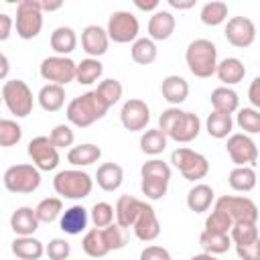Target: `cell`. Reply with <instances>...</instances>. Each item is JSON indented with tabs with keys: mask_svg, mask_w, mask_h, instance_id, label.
<instances>
[{
	"mask_svg": "<svg viewBox=\"0 0 260 260\" xmlns=\"http://www.w3.org/2000/svg\"><path fill=\"white\" fill-rule=\"evenodd\" d=\"M89 217H91V221H93L95 228L104 230V228H108V225L114 223L116 209H114L110 203H106V201H98V203L91 207V215H89Z\"/></svg>",
	"mask_w": 260,
	"mask_h": 260,
	"instance_id": "41",
	"label": "cell"
},
{
	"mask_svg": "<svg viewBox=\"0 0 260 260\" xmlns=\"http://www.w3.org/2000/svg\"><path fill=\"white\" fill-rule=\"evenodd\" d=\"M130 55L132 59L138 63V65H150L154 63L156 59V45L152 39L148 37H142V39H136L130 47Z\"/></svg>",
	"mask_w": 260,
	"mask_h": 260,
	"instance_id": "34",
	"label": "cell"
},
{
	"mask_svg": "<svg viewBox=\"0 0 260 260\" xmlns=\"http://www.w3.org/2000/svg\"><path fill=\"white\" fill-rule=\"evenodd\" d=\"M181 114H183V110H179V108H169V110H165L162 114H160V118H158V130H162L167 136H169V132L173 130V126L177 124V120L181 118Z\"/></svg>",
	"mask_w": 260,
	"mask_h": 260,
	"instance_id": "51",
	"label": "cell"
},
{
	"mask_svg": "<svg viewBox=\"0 0 260 260\" xmlns=\"http://www.w3.org/2000/svg\"><path fill=\"white\" fill-rule=\"evenodd\" d=\"M6 73H8V57L2 55V71H0V77L6 79Z\"/></svg>",
	"mask_w": 260,
	"mask_h": 260,
	"instance_id": "60",
	"label": "cell"
},
{
	"mask_svg": "<svg viewBox=\"0 0 260 260\" xmlns=\"http://www.w3.org/2000/svg\"><path fill=\"white\" fill-rule=\"evenodd\" d=\"M2 100L10 114L26 118L32 112V91L22 79H8L2 85Z\"/></svg>",
	"mask_w": 260,
	"mask_h": 260,
	"instance_id": "4",
	"label": "cell"
},
{
	"mask_svg": "<svg viewBox=\"0 0 260 260\" xmlns=\"http://www.w3.org/2000/svg\"><path fill=\"white\" fill-rule=\"evenodd\" d=\"M81 248L91 258H104L108 252H112L106 238H104V230H100V228H93V230L85 232V236L81 240Z\"/></svg>",
	"mask_w": 260,
	"mask_h": 260,
	"instance_id": "30",
	"label": "cell"
},
{
	"mask_svg": "<svg viewBox=\"0 0 260 260\" xmlns=\"http://www.w3.org/2000/svg\"><path fill=\"white\" fill-rule=\"evenodd\" d=\"M211 106H213V112H221V114H234L240 106V98L238 93L232 89V87H215L211 91Z\"/></svg>",
	"mask_w": 260,
	"mask_h": 260,
	"instance_id": "27",
	"label": "cell"
},
{
	"mask_svg": "<svg viewBox=\"0 0 260 260\" xmlns=\"http://www.w3.org/2000/svg\"><path fill=\"white\" fill-rule=\"evenodd\" d=\"M35 209H37V215H39V221L41 223H51V221H55L61 215L63 201H61V197H47Z\"/></svg>",
	"mask_w": 260,
	"mask_h": 260,
	"instance_id": "39",
	"label": "cell"
},
{
	"mask_svg": "<svg viewBox=\"0 0 260 260\" xmlns=\"http://www.w3.org/2000/svg\"><path fill=\"white\" fill-rule=\"evenodd\" d=\"M53 189L57 195L65 199H83L91 193L93 189V179L77 169H67L55 175L53 179Z\"/></svg>",
	"mask_w": 260,
	"mask_h": 260,
	"instance_id": "3",
	"label": "cell"
},
{
	"mask_svg": "<svg viewBox=\"0 0 260 260\" xmlns=\"http://www.w3.org/2000/svg\"><path fill=\"white\" fill-rule=\"evenodd\" d=\"M39 215H37V209L32 207H18L14 209V213L10 215V228L16 236H32L37 230H39Z\"/></svg>",
	"mask_w": 260,
	"mask_h": 260,
	"instance_id": "19",
	"label": "cell"
},
{
	"mask_svg": "<svg viewBox=\"0 0 260 260\" xmlns=\"http://www.w3.org/2000/svg\"><path fill=\"white\" fill-rule=\"evenodd\" d=\"M87 221H89V215H87V209L81 207V205H71L69 209H65L61 213V221H59V228L69 234V236H77L81 234L85 228H87Z\"/></svg>",
	"mask_w": 260,
	"mask_h": 260,
	"instance_id": "20",
	"label": "cell"
},
{
	"mask_svg": "<svg viewBox=\"0 0 260 260\" xmlns=\"http://www.w3.org/2000/svg\"><path fill=\"white\" fill-rule=\"evenodd\" d=\"M108 43H110L108 30H104V28L98 26V24H89V26H85L83 32H81V47H83V51H85L89 57H93V59H98L100 55H104V53L108 51Z\"/></svg>",
	"mask_w": 260,
	"mask_h": 260,
	"instance_id": "15",
	"label": "cell"
},
{
	"mask_svg": "<svg viewBox=\"0 0 260 260\" xmlns=\"http://www.w3.org/2000/svg\"><path fill=\"white\" fill-rule=\"evenodd\" d=\"M236 252H238L240 260H260V240H256L252 244L236 246Z\"/></svg>",
	"mask_w": 260,
	"mask_h": 260,
	"instance_id": "52",
	"label": "cell"
},
{
	"mask_svg": "<svg viewBox=\"0 0 260 260\" xmlns=\"http://www.w3.org/2000/svg\"><path fill=\"white\" fill-rule=\"evenodd\" d=\"M171 260H173V258H171Z\"/></svg>",
	"mask_w": 260,
	"mask_h": 260,
	"instance_id": "61",
	"label": "cell"
},
{
	"mask_svg": "<svg viewBox=\"0 0 260 260\" xmlns=\"http://www.w3.org/2000/svg\"><path fill=\"white\" fill-rule=\"evenodd\" d=\"M134 6H136V8H140V10H146V12H148V10H154V12H156V10H158V0H148V2L136 0V2H134Z\"/></svg>",
	"mask_w": 260,
	"mask_h": 260,
	"instance_id": "56",
	"label": "cell"
},
{
	"mask_svg": "<svg viewBox=\"0 0 260 260\" xmlns=\"http://www.w3.org/2000/svg\"><path fill=\"white\" fill-rule=\"evenodd\" d=\"M16 35L24 41H30L39 37L43 28V10L39 6V0H20L16 4Z\"/></svg>",
	"mask_w": 260,
	"mask_h": 260,
	"instance_id": "5",
	"label": "cell"
},
{
	"mask_svg": "<svg viewBox=\"0 0 260 260\" xmlns=\"http://www.w3.org/2000/svg\"><path fill=\"white\" fill-rule=\"evenodd\" d=\"M238 126L244 130V134H260V110L242 108L238 112Z\"/></svg>",
	"mask_w": 260,
	"mask_h": 260,
	"instance_id": "42",
	"label": "cell"
},
{
	"mask_svg": "<svg viewBox=\"0 0 260 260\" xmlns=\"http://www.w3.org/2000/svg\"><path fill=\"white\" fill-rule=\"evenodd\" d=\"M140 177H148V179H165V181H171V167L158 158H152V160H146L142 167H140Z\"/></svg>",
	"mask_w": 260,
	"mask_h": 260,
	"instance_id": "46",
	"label": "cell"
},
{
	"mask_svg": "<svg viewBox=\"0 0 260 260\" xmlns=\"http://www.w3.org/2000/svg\"><path fill=\"white\" fill-rule=\"evenodd\" d=\"M22 138V128L14 120H0V144L2 146H14Z\"/></svg>",
	"mask_w": 260,
	"mask_h": 260,
	"instance_id": "45",
	"label": "cell"
},
{
	"mask_svg": "<svg viewBox=\"0 0 260 260\" xmlns=\"http://www.w3.org/2000/svg\"><path fill=\"white\" fill-rule=\"evenodd\" d=\"M142 207H144V201H140L132 195H120L116 201V207H114L116 209V223L130 230L134 225V221L138 219Z\"/></svg>",
	"mask_w": 260,
	"mask_h": 260,
	"instance_id": "17",
	"label": "cell"
},
{
	"mask_svg": "<svg viewBox=\"0 0 260 260\" xmlns=\"http://www.w3.org/2000/svg\"><path fill=\"white\" fill-rule=\"evenodd\" d=\"M140 260H171V254L162 246H146L140 252Z\"/></svg>",
	"mask_w": 260,
	"mask_h": 260,
	"instance_id": "53",
	"label": "cell"
},
{
	"mask_svg": "<svg viewBox=\"0 0 260 260\" xmlns=\"http://www.w3.org/2000/svg\"><path fill=\"white\" fill-rule=\"evenodd\" d=\"M213 189L205 183H197L195 187L189 189L187 193V207L195 213H203L211 207V201H213Z\"/></svg>",
	"mask_w": 260,
	"mask_h": 260,
	"instance_id": "28",
	"label": "cell"
},
{
	"mask_svg": "<svg viewBox=\"0 0 260 260\" xmlns=\"http://www.w3.org/2000/svg\"><path fill=\"white\" fill-rule=\"evenodd\" d=\"M12 254L20 260H39L45 254V246L32 236H18L12 242Z\"/></svg>",
	"mask_w": 260,
	"mask_h": 260,
	"instance_id": "26",
	"label": "cell"
},
{
	"mask_svg": "<svg viewBox=\"0 0 260 260\" xmlns=\"http://www.w3.org/2000/svg\"><path fill=\"white\" fill-rule=\"evenodd\" d=\"M228 183L234 191H240V193H248L256 187V173L252 167H236L230 171V177H228Z\"/></svg>",
	"mask_w": 260,
	"mask_h": 260,
	"instance_id": "32",
	"label": "cell"
},
{
	"mask_svg": "<svg viewBox=\"0 0 260 260\" xmlns=\"http://www.w3.org/2000/svg\"><path fill=\"white\" fill-rule=\"evenodd\" d=\"M199 18L207 26H217L228 18V4L221 2V0H211L201 8Z\"/></svg>",
	"mask_w": 260,
	"mask_h": 260,
	"instance_id": "38",
	"label": "cell"
},
{
	"mask_svg": "<svg viewBox=\"0 0 260 260\" xmlns=\"http://www.w3.org/2000/svg\"><path fill=\"white\" fill-rule=\"evenodd\" d=\"M189 260H217L213 254H207V252H203V254H195V256H191Z\"/></svg>",
	"mask_w": 260,
	"mask_h": 260,
	"instance_id": "59",
	"label": "cell"
},
{
	"mask_svg": "<svg viewBox=\"0 0 260 260\" xmlns=\"http://www.w3.org/2000/svg\"><path fill=\"white\" fill-rule=\"evenodd\" d=\"M185 61L195 77L207 79L217 71V49L207 39H195L185 51Z\"/></svg>",
	"mask_w": 260,
	"mask_h": 260,
	"instance_id": "2",
	"label": "cell"
},
{
	"mask_svg": "<svg viewBox=\"0 0 260 260\" xmlns=\"http://www.w3.org/2000/svg\"><path fill=\"white\" fill-rule=\"evenodd\" d=\"M45 254L49 256V260H67L69 254H71V246L63 238H53L45 246Z\"/></svg>",
	"mask_w": 260,
	"mask_h": 260,
	"instance_id": "50",
	"label": "cell"
},
{
	"mask_svg": "<svg viewBox=\"0 0 260 260\" xmlns=\"http://www.w3.org/2000/svg\"><path fill=\"white\" fill-rule=\"evenodd\" d=\"M95 91L100 93V98L112 108L120 98H122V91H124V87H122V83L118 81V79H114V77H110V79H104L98 87H95Z\"/></svg>",
	"mask_w": 260,
	"mask_h": 260,
	"instance_id": "43",
	"label": "cell"
},
{
	"mask_svg": "<svg viewBox=\"0 0 260 260\" xmlns=\"http://www.w3.org/2000/svg\"><path fill=\"white\" fill-rule=\"evenodd\" d=\"M215 75H217L219 81H223L225 87H228V85L240 83V81L244 79V75H246V67H244V63H242L238 57H225L223 61L217 63V71H215Z\"/></svg>",
	"mask_w": 260,
	"mask_h": 260,
	"instance_id": "25",
	"label": "cell"
},
{
	"mask_svg": "<svg viewBox=\"0 0 260 260\" xmlns=\"http://www.w3.org/2000/svg\"><path fill=\"white\" fill-rule=\"evenodd\" d=\"M160 93H162V98L169 104H173L177 108L179 104H183L187 100V95H189V83L181 75H167L162 79V83H160Z\"/></svg>",
	"mask_w": 260,
	"mask_h": 260,
	"instance_id": "22",
	"label": "cell"
},
{
	"mask_svg": "<svg viewBox=\"0 0 260 260\" xmlns=\"http://www.w3.org/2000/svg\"><path fill=\"white\" fill-rule=\"evenodd\" d=\"M95 181L104 191H116L124 181V171L116 162H104L95 171Z\"/></svg>",
	"mask_w": 260,
	"mask_h": 260,
	"instance_id": "23",
	"label": "cell"
},
{
	"mask_svg": "<svg viewBox=\"0 0 260 260\" xmlns=\"http://www.w3.org/2000/svg\"><path fill=\"white\" fill-rule=\"evenodd\" d=\"M41 77L49 83H57V85H67L69 81H75L77 75V63L69 57H61V55H53V57H45L41 61Z\"/></svg>",
	"mask_w": 260,
	"mask_h": 260,
	"instance_id": "8",
	"label": "cell"
},
{
	"mask_svg": "<svg viewBox=\"0 0 260 260\" xmlns=\"http://www.w3.org/2000/svg\"><path fill=\"white\" fill-rule=\"evenodd\" d=\"M132 230H134V236H136L138 240H142V242H152V240L158 238V234H160V223H158V217H156L154 209H152L148 203H144V207H142L138 219L134 221Z\"/></svg>",
	"mask_w": 260,
	"mask_h": 260,
	"instance_id": "16",
	"label": "cell"
},
{
	"mask_svg": "<svg viewBox=\"0 0 260 260\" xmlns=\"http://www.w3.org/2000/svg\"><path fill=\"white\" fill-rule=\"evenodd\" d=\"M167 187H169V181H165V179H148V177H142V181H140L142 195H146V199H152V201L165 197Z\"/></svg>",
	"mask_w": 260,
	"mask_h": 260,
	"instance_id": "48",
	"label": "cell"
},
{
	"mask_svg": "<svg viewBox=\"0 0 260 260\" xmlns=\"http://www.w3.org/2000/svg\"><path fill=\"white\" fill-rule=\"evenodd\" d=\"M175 32V16L169 10H156L148 20V37L152 41H167Z\"/></svg>",
	"mask_w": 260,
	"mask_h": 260,
	"instance_id": "21",
	"label": "cell"
},
{
	"mask_svg": "<svg viewBox=\"0 0 260 260\" xmlns=\"http://www.w3.org/2000/svg\"><path fill=\"white\" fill-rule=\"evenodd\" d=\"M167 134L158 128H152V130H144L142 136H140V150L144 154H160L165 148H167Z\"/></svg>",
	"mask_w": 260,
	"mask_h": 260,
	"instance_id": "35",
	"label": "cell"
},
{
	"mask_svg": "<svg viewBox=\"0 0 260 260\" xmlns=\"http://www.w3.org/2000/svg\"><path fill=\"white\" fill-rule=\"evenodd\" d=\"M28 156L39 171H53L59 165V148L51 142L49 136H37L28 142Z\"/></svg>",
	"mask_w": 260,
	"mask_h": 260,
	"instance_id": "11",
	"label": "cell"
},
{
	"mask_svg": "<svg viewBox=\"0 0 260 260\" xmlns=\"http://www.w3.org/2000/svg\"><path fill=\"white\" fill-rule=\"evenodd\" d=\"M102 156V148L95 146V144H79V146H73L69 148L67 152V160L75 167H89L93 162H98Z\"/></svg>",
	"mask_w": 260,
	"mask_h": 260,
	"instance_id": "31",
	"label": "cell"
},
{
	"mask_svg": "<svg viewBox=\"0 0 260 260\" xmlns=\"http://www.w3.org/2000/svg\"><path fill=\"white\" fill-rule=\"evenodd\" d=\"M49 138H51V142H53L57 148H67V146L73 144L75 134H73L71 126H67V124H57V126L51 130Z\"/></svg>",
	"mask_w": 260,
	"mask_h": 260,
	"instance_id": "49",
	"label": "cell"
},
{
	"mask_svg": "<svg viewBox=\"0 0 260 260\" xmlns=\"http://www.w3.org/2000/svg\"><path fill=\"white\" fill-rule=\"evenodd\" d=\"M225 41L238 49H246L256 39V26L248 16H232L225 24Z\"/></svg>",
	"mask_w": 260,
	"mask_h": 260,
	"instance_id": "14",
	"label": "cell"
},
{
	"mask_svg": "<svg viewBox=\"0 0 260 260\" xmlns=\"http://www.w3.org/2000/svg\"><path fill=\"white\" fill-rule=\"evenodd\" d=\"M41 185V173L35 165H14L4 173V187L10 193H32Z\"/></svg>",
	"mask_w": 260,
	"mask_h": 260,
	"instance_id": "7",
	"label": "cell"
},
{
	"mask_svg": "<svg viewBox=\"0 0 260 260\" xmlns=\"http://www.w3.org/2000/svg\"><path fill=\"white\" fill-rule=\"evenodd\" d=\"M248 100H250V104L256 110H260V75L254 77V81L250 83V87H248Z\"/></svg>",
	"mask_w": 260,
	"mask_h": 260,
	"instance_id": "54",
	"label": "cell"
},
{
	"mask_svg": "<svg viewBox=\"0 0 260 260\" xmlns=\"http://www.w3.org/2000/svg\"><path fill=\"white\" fill-rule=\"evenodd\" d=\"M39 6H41V10H43V12H45V10H49V12H51V10H59L63 4H61V2H47V0H39Z\"/></svg>",
	"mask_w": 260,
	"mask_h": 260,
	"instance_id": "58",
	"label": "cell"
},
{
	"mask_svg": "<svg viewBox=\"0 0 260 260\" xmlns=\"http://www.w3.org/2000/svg\"><path fill=\"white\" fill-rule=\"evenodd\" d=\"M232 126H234L232 116L230 114H221V112H211L207 116V122H205L207 134L211 138H225L232 132Z\"/></svg>",
	"mask_w": 260,
	"mask_h": 260,
	"instance_id": "36",
	"label": "cell"
},
{
	"mask_svg": "<svg viewBox=\"0 0 260 260\" xmlns=\"http://www.w3.org/2000/svg\"><path fill=\"white\" fill-rule=\"evenodd\" d=\"M215 209L228 213V217L234 223H244V221H258V207L252 199L248 197H236V195H221L215 201Z\"/></svg>",
	"mask_w": 260,
	"mask_h": 260,
	"instance_id": "9",
	"label": "cell"
},
{
	"mask_svg": "<svg viewBox=\"0 0 260 260\" xmlns=\"http://www.w3.org/2000/svg\"><path fill=\"white\" fill-rule=\"evenodd\" d=\"M120 122L130 132L144 130L148 126V122H150V110H148L146 102H142L138 98L126 100L124 106H122V110H120Z\"/></svg>",
	"mask_w": 260,
	"mask_h": 260,
	"instance_id": "12",
	"label": "cell"
},
{
	"mask_svg": "<svg viewBox=\"0 0 260 260\" xmlns=\"http://www.w3.org/2000/svg\"><path fill=\"white\" fill-rule=\"evenodd\" d=\"M108 37L110 41L114 43H134L136 37H138V30H140V24H138V18L128 12V10H116L110 14L108 18Z\"/></svg>",
	"mask_w": 260,
	"mask_h": 260,
	"instance_id": "10",
	"label": "cell"
},
{
	"mask_svg": "<svg viewBox=\"0 0 260 260\" xmlns=\"http://www.w3.org/2000/svg\"><path fill=\"white\" fill-rule=\"evenodd\" d=\"M199 244H201V248L207 252V254H223V252H228L230 250V246H232V238H230V234H213V232H201V236H199Z\"/></svg>",
	"mask_w": 260,
	"mask_h": 260,
	"instance_id": "33",
	"label": "cell"
},
{
	"mask_svg": "<svg viewBox=\"0 0 260 260\" xmlns=\"http://www.w3.org/2000/svg\"><path fill=\"white\" fill-rule=\"evenodd\" d=\"M10 28H12V18L10 14L2 12L0 14V41H6L10 37Z\"/></svg>",
	"mask_w": 260,
	"mask_h": 260,
	"instance_id": "55",
	"label": "cell"
},
{
	"mask_svg": "<svg viewBox=\"0 0 260 260\" xmlns=\"http://www.w3.org/2000/svg\"><path fill=\"white\" fill-rule=\"evenodd\" d=\"M102 71H104V65H102L98 59L87 57V59H83L81 63H77L75 81L81 83V85H91V83H95V81L100 79Z\"/></svg>",
	"mask_w": 260,
	"mask_h": 260,
	"instance_id": "37",
	"label": "cell"
},
{
	"mask_svg": "<svg viewBox=\"0 0 260 260\" xmlns=\"http://www.w3.org/2000/svg\"><path fill=\"white\" fill-rule=\"evenodd\" d=\"M110 110V106L100 98V93L93 91H85L77 98H73L67 104V120L77 126V128H87L93 122L102 120L106 116V112Z\"/></svg>",
	"mask_w": 260,
	"mask_h": 260,
	"instance_id": "1",
	"label": "cell"
},
{
	"mask_svg": "<svg viewBox=\"0 0 260 260\" xmlns=\"http://www.w3.org/2000/svg\"><path fill=\"white\" fill-rule=\"evenodd\" d=\"M225 148H228L232 162H236V167H250L258 158L256 142L248 134H232L228 138Z\"/></svg>",
	"mask_w": 260,
	"mask_h": 260,
	"instance_id": "13",
	"label": "cell"
},
{
	"mask_svg": "<svg viewBox=\"0 0 260 260\" xmlns=\"http://www.w3.org/2000/svg\"><path fill=\"white\" fill-rule=\"evenodd\" d=\"M171 162L181 171V175L187 181H199L209 173V162L203 154L191 150V148H175L171 154Z\"/></svg>",
	"mask_w": 260,
	"mask_h": 260,
	"instance_id": "6",
	"label": "cell"
},
{
	"mask_svg": "<svg viewBox=\"0 0 260 260\" xmlns=\"http://www.w3.org/2000/svg\"><path fill=\"white\" fill-rule=\"evenodd\" d=\"M230 238L236 246H242V244H252L256 240H260L258 236V225L254 221H244V223H234L232 232H230Z\"/></svg>",
	"mask_w": 260,
	"mask_h": 260,
	"instance_id": "40",
	"label": "cell"
},
{
	"mask_svg": "<svg viewBox=\"0 0 260 260\" xmlns=\"http://www.w3.org/2000/svg\"><path fill=\"white\" fill-rule=\"evenodd\" d=\"M39 104L45 112H59L65 104V89L57 83H47L39 91Z\"/></svg>",
	"mask_w": 260,
	"mask_h": 260,
	"instance_id": "29",
	"label": "cell"
},
{
	"mask_svg": "<svg viewBox=\"0 0 260 260\" xmlns=\"http://www.w3.org/2000/svg\"><path fill=\"white\" fill-rule=\"evenodd\" d=\"M169 4L177 10H189L195 6V0H169Z\"/></svg>",
	"mask_w": 260,
	"mask_h": 260,
	"instance_id": "57",
	"label": "cell"
},
{
	"mask_svg": "<svg viewBox=\"0 0 260 260\" xmlns=\"http://www.w3.org/2000/svg\"><path fill=\"white\" fill-rule=\"evenodd\" d=\"M77 47V35L71 26H57L53 32H51V49L61 55V57H67L69 53H73Z\"/></svg>",
	"mask_w": 260,
	"mask_h": 260,
	"instance_id": "24",
	"label": "cell"
},
{
	"mask_svg": "<svg viewBox=\"0 0 260 260\" xmlns=\"http://www.w3.org/2000/svg\"><path fill=\"white\" fill-rule=\"evenodd\" d=\"M201 130V122L197 118V114L193 112H183L181 118L177 120V124L173 126V130L169 132V138H173L175 142H191L199 136Z\"/></svg>",
	"mask_w": 260,
	"mask_h": 260,
	"instance_id": "18",
	"label": "cell"
},
{
	"mask_svg": "<svg viewBox=\"0 0 260 260\" xmlns=\"http://www.w3.org/2000/svg\"><path fill=\"white\" fill-rule=\"evenodd\" d=\"M104 238L110 246V250H122L128 244V230L122 228L120 223H112L104 228Z\"/></svg>",
	"mask_w": 260,
	"mask_h": 260,
	"instance_id": "47",
	"label": "cell"
},
{
	"mask_svg": "<svg viewBox=\"0 0 260 260\" xmlns=\"http://www.w3.org/2000/svg\"><path fill=\"white\" fill-rule=\"evenodd\" d=\"M234 228V221L228 217V213L213 209L207 219H205V232H213V234H230Z\"/></svg>",
	"mask_w": 260,
	"mask_h": 260,
	"instance_id": "44",
	"label": "cell"
}]
</instances>
